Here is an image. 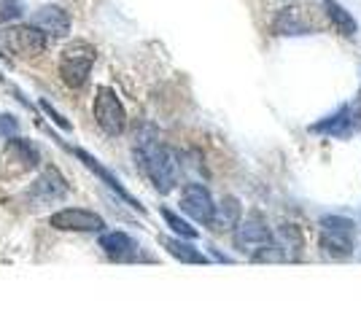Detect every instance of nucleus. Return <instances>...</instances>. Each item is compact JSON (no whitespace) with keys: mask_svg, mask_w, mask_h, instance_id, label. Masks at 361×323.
Segmentation results:
<instances>
[{"mask_svg":"<svg viewBox=\"0 0 361 323\" xmlns=\"http://www.w3.org/2000/svg\"><path fill=\"white\" fill-rule=\"evenodd\" d=\"M16 132H19L16 116H11V113H0V138L11 140V138H16Z\"/></svg>","mask_w":361,"mask_h":323,"instance_id":"22","label":"nucleus"},{"mask_svg":"<svg viewBox=\"0 0 361 323\" xmlns=\"http://www.w3.org/2000/svg\"><path fill=\"white\" fill-rule=\"evenodd\" d=\"M94 122L111 138H116V135H121L127 129L124 106H121V100L116 97V92L111 87H100L97 94H94Z\"/></svg>","mask_w":361,"mask_h":323,"instance_id":"6","label":"nucleus"},{"mask_svg":"<svg viewBox=\"0 0 361 323\" xmlns=\"http://www.w3.org/2000/svg\"><path fill=\"white\" fill-rule=\"evenodd\" d=\"M350 116H348V106H340L331 116L321 119L318 124L310 127V132H318V135H329V138H348L350 135Z\"/></svg>","mask_w":361,"mask_h":323,"instance_id":"15","label":"nucleus"},{"mask_svg":"<svg viewBox=\"0 0 361 323\" xmlns=\"http://www.w3.org/2000/svg\"><path fill=\"white\" fill-rule=\"evenodd\" d=\"M6 159L16 162L22 170H30V167H38L41 154H38V148L27 138H11L8 140V148H6Z\"/></svg>","mask_w":361,"mask_h":323,"instance_id":"17","label":"nucleus"},{"mask_svg":"<svg viewBox=\"0 0 361 323\" xmlns=\"http://www.w3.org/2000/svg\"><path fill=\"white\" fill-rule=\"evenodd\" d=\"M0 41L11 54L25 57V60L44 54L46 46H49L46 35L38 27H32V25H8V27L0 30Z\"/></svg>","mask_w":361,"mask_h":323,"instance_id":"5","label":"nucleus"},{"mask_svg":"<svg viewBox=\"0 0 361 323\" xmlns=\"http://www.w3.org/2000/svg\"><path fill=\"white\" fill-rule=\"evenodd\" d=\"M97 60V51L87 41H73L62 49L60 54V78L65 81V87L71 89H81L90 81L92 65Z\"/></svg>","mask_w":361,"mask_h":323,"instance_id":"3","label":"nucleus"},{"mask_svg":"<svg viewBox=\"0 0 361 323\" xmlns=\"http://www.w3.org/2000/svg\"><path fill=\"white\" fill-rule=\"evenodd\" d=\"M318 246L331 259H348L359 248V224L345 215H324L318 221Z\"/></svg>","mask_w":361,"mask_h":323,"instance_id":"2","label":"nucleus"},{"mask_svg":"<svg viewBox=\"0 0 361 323\" xmlns=\"http://www.w3.org/2000/svg\"><path fill=\"white\" fill-rule=\"evenodd\" d=\"M49 224L60 232H103L106 221L103 215L84 210V208H65L49 218Z\"/></svg>","mask_w":361,"mask_h":323,"instance_id":"7","label":"nucleus"},{"mask_svg":"<svg viewBox=\"0 0 361 323\" xmlns=\"http://www.w3.org/2000/svg\"><path fill=\"white\" fill-rule=\"evenodd\" d=\"M240 218H243V205L238 197H224V200L216 205V210H213V218H211V227L213 232H232L238 224H240Z\"/></svg>","mask_w":361,"mask_h":323,"instance_id":"13","label":"nucleus"},{"mask_svg":"<svg viewBox=\"0 0 361 323\" xmlns=\"http://www.w3.org/2000/svg\"><path fill=\"white\" fill-rule=\"evenodd\" d=\"M22 11H25L22 0H0V25L11 22V19H19Z\"/></svg>","mask_w":361,"mask_h":323,"instance_id":"21","label":"nucleus"},{"mask_svg":"<svg viewBox=\"0 0 361 323\" xmlns=\"http://www.w3.org/2000/svg\"><path fill=\"white\" fill-rule=\"evenodd\" d=\"M307 30H310V25L302 19V8H297V6L281 8L275 22H272L275 35H307Z\"/></svg>","mask_w":361,"mask_h":323,"instance_id":"14","label":"nucleus"},{"mask_svg":"<svg viewBox=\"0 0 361 323\" xmlns=\"http://www.w3.org/2000/svg\"><path fill=\"white\" fill-rule=\"evenodd\" d=\"M135 159L140 170L151 178L157 191H173L180 178V162L173 148H167L159 140L151 124H143L135 132Z\"/></svg>","mask_w":361,"mask_h":323,"instance_id":"1","label":"nucleus"},{"mask_svg":"<svg viewBox=\"0 0 361 323\" xmlns=\"http://www.w3.org/2000/svg\"><path fill=\"white\" fill-rule=\"evenodd\" d=\"M324 3V11L329 16L331 27L340 32V35H345V38H353L356 32H359V25H356V19L350 16L343 3H337V0H321Z\"/></svg>","mask_w":361,"mask_h":323,"instance_id":"16","label":"nucleus"},{"mask_svg":"<svg viewBox=\"0 0 361 323\" xmlns=\"http://www.w3.org/2000/svg\"><path fill=\"white\" fill-rule=\"evenodd\" d=\"M32 27L44 32V35H54L62 38L71 32V14L62 8V6H41L35 14H32Z\"/></svg>","mask_w":361,"mask_h":323,"instance_id":"11","label":"nucleus"},{"mask_svg":"<svg viewBox=\"0 0 361 323\" xmlns=\"http://www.w3.org/2000/svg\"><path fill=\"white\" fill-rule=\"evenodd\" d=\"M270 243H275V234H272L267 218L262 213H248L245 218H240V224L232 229V246L238 248V253L254 259L262 248H267Z\"/></svg>","mask_w":361,"mask_h":323,"instance_id":"4","label":"nucleus"},{"mask_svg":"<svg viewBox=\"0 0 361 323\" xmlns=\"http://www.w3.org/2000/svg\"><path fill=\"white\" fill-rule=\"evenodd\" d=\"M97 246L114 262H133L137 256V251H140L137 240L130 237L127 232H103L100 240H97Z\"/></svg>","mask_w":361,"mask_h":323,"instance_id":"10","label":"nucleus"},{"mask_svg":"<svg viewBox=\"0 0 361 323\" xmlns=\"http://www.w3.org/2000/svg\"><path fill=\"white\" fill-rule=\"evenodd\" d=\"M359 227H361V224H359Z\"/></svg>","mask_w":361,"mask_h":323,"instance_id":"25","label":"nucleus"},{"mask_svg":"<svg viewBox=\"0 0 361 323\" xmlns=\"http://www.w3.org/2000/svg\"><path fill=\"white\" fill-rule=\"evenodd\" d=\"M68 197V181L62 178V172L57 167H46L38 181L30 186V200L35 202H60Z\"/></svg>","mask_w":361,"mask_h":323,"instance_id":"9","label":"nucleus"},{"mask_svg":"<svg viewBox=\"0 0 361 323\" xmlns=\"http://www.w3.org/2000/svg\"><path fill=\"white\" fill-rule=\"evenodd\" d=\"M162 218H165V224L170 227V229L176 232L178 237H183V240H195L197 237V229L189 224V221H183L178 213H173L170 208H162Z\"/></svg>","mask_w":361,"mask_h":323,"instance_id":"20","label":"nucleus"},{"mask_svg":"<svg viewBox=\"0 0 361 323\" xmlns=\"http://www.w3.org/2000/svg\"><path fill=\"white\" fill-rule=\"evenodd\" d=\"M41 108H44L46 113H49V116H51V122H54V124H60L62 129H71V122H68V119H65V116H62V113H57V110H54V108L49 106V103H46V100H41Z\"/></svg>","mask_w":361,"mask_h":323,"instance_id":"24","label":"nucleus"},{"mask_svg":"<svg viewBox=\"0 0 361 323\" xmlns=\"http://www.w3.org/2000/svg\"><path fill=\"white\" fill-rule=\"evenodd\" d=\"M162 246H165V251L173 259H178L183 264H208V256L200 248L180 240V237H162Z\"/></svg>","mask_w":361,"mask_h":323,"instance_id":"18","label":"nucleus"},{"mask_svg":"<svg viewBox=\"0 0 361 323\" xmlns=\"http://www.w3.org/2000/svg\"><path fill=\"white\" fill-rule=\"evenodd\" d=\"M73 154L78 156V159H81V162H84V165H87V167H90L92 172H94V175H97V178L103 181V184L111 186V189H114V191L119 194L121 200H124V202H130V208H135V210H140V213H143V205H140V202H137L135 197H133V194H130V191H127V189L121 186V181H119V178H116V175H114V172H111V170L103 167V165H100V162H97L94 156L87 154V151H81V148H73Z\"/></svg>","mask_w":361,"mask_h":323,"instance_id":"12","label":"nucleus"},{"mask_svg":"<svg viewBox=\"0 0 361 323\" xmlns=\"http://www.w3.org/2000/svg\"><path fill=\"white\" fill-rule=\"evenodd\" d=\"M180 210L186 215H192L195 221L200 224H211L213 218V210H216V202H213L211 191L205 189V186L200 184H186L183 186V191H180Z\"/></svg>","mask_w":361,"mask_h":323,"instance_id":"8","label":"nucleus"},{"mask_svg":"<svg viewBox=\"0 0 361 323\" xmlns=\"http://www.w3.org/2000/svg\"><path fill=\"white\" fill-rule=\"evenodd\" d=\"M275 243L283 248V253H286V259H297L302 253V248H305V234L297 224H283L278 234H275Z\"/></svg>","mask_w":361,"mask_h":323,"instance_id":"19","label":"nucleus"},{"mask_svg":"<svg viewBox=\"0 0 361 323\" xmlns=\"http://www.w3.org/2000/svg\"><path fill=\"white\" fill-rule=\"evenodd\" d=\"M348 116H350V127L361 132V92L353 97V103L348 106Z\"/></svg>","mask_w":361,"mask_h":323,"instance_id":"23","label":"nucleus"}]
</instances>
